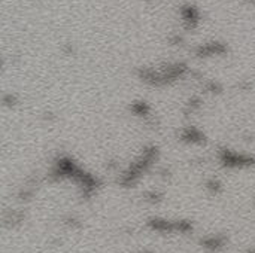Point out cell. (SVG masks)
I'll use <instances>...</instances> for the list:
<instances>
[{
  "mask_svg": "<svg viewBox=\"0 0 255 253\" xmlns=\"http://www.w3.org/2000/svg\"><path fill=\"white\" fill-rule=\"evenodd\" d=\"M190 75V67L185 63H169L158 69L140 67L137 76L142 82L151 86H166L175 84Z\"/></svg>",
  "mask_w": 255,
  "mask_h": 253,
  "instance_id": "6da1fadb",
  "label": "cell"
},
{
  "mask_svg": "<svg viewBox=\"0 0 255 253\" xmlns=\"http://www.w3.org/2000/svg\"><path fill=\"white\" fill-rule=\"evenodd\" d=\"M157 160V149L152 146V148H148L145 149L140 157L137 160H134L121 174H120V179H118V183L124 188H130L133 185H136L140 177L152 167V164L155 163Z\"/></svg>",
  "mask_w": 255,
  "mask_h": 253,
  "instance_id": "7a4b0ae2",
  "label": "cell"
},
{
  "mask_svg": "<svg viewBox=\"0 0 255 253\" xmlns=\"http://www.w3.org/2000/svg\"><path fill=\"white\" fill-rule=\"evenodd\" d=\"M218 163L229 170H255L254 154H245L230 148L218 151Z\"/></svg>",
  "mask_w": 255,
  "mask_h": 253,
  "instance_id": "3957f363",
  "label": "cell"
},
{
  "mask_svg": "<svg viewBox=\"0 0 255 253\" xmlns=\"http://www.w3.org/2000/svg\"><path fill=\"white\" fill-rule=\"evenodd\" d=\"M229 54V45L220 40L205 42L194 49V55L197 58H215V57H226Z\"/></svg>",
  "mask_w": 255,
  "mask_h": 253,
  "instance_id": "277c9868",
  "label": "cell"
},
{
  "mask_svg": "<svg viewBox=\"0 0 255 253\" xmlns=\"http://www.w3.org/2000/svg\"><path fill=\"white\" fill-rule=\"evenodd\" d=\"M179 16L184 28L187 30H194L199 27L200 19H202V12L197 6L191 3H185L179 7Z\"/></svg>",
  "mask_w": 255,
  "mask_h": 253,
  "instance_id": "5b68a950",
  "label": "cell"
},
{
  "mask_svg": "<svg viewBox=\"0 0 255 253\" xmlns=\"http://www.w3.org/2000/svg\"><path fill=\"white\" fill-rule=\"evenodd\" d=\"M202 246L209 251V252H220L223 249H226L227 246V237L223 234H214V236H208L202 240Z\"/></svg>",
  "mask_w": 255,
  "mask_h": 253,
  "instance_id": "8992f818",
  "label": "cell"
},
{
  "mask_svg": "<svg viewBox=\"0 0 255 253\" xmlns=\"http://www.w3.org/2000/svg\"><path fill=\"white\" fill-rule=\"evenodd\" d=\"M181 140L190 145H203L206 137L203 134V131H200L196 127H188L181 133Z\"/></svg>",
  "mask_w": 255,
  "mask_h": 253,
  "instance_id": "52a82bcc",
  "label": "cell"
},
{
  "mask_svg": "<svg viewBox=\"0 0 255 253\" xmlns=\"http://www.w3.org/2000/svg\"><path fill=\"white\" fill-rule=\"evenodd\" d=\"M131 112L139 116H148L151 113V107L146 101H134L131 103Z\"/></svg>",
  "mask_w": 255,
  "mask_h": 253,
  "instance_id": "ba28073f",
  "label": "cell"
},
{
  "mask_svg": "<svg viewBox=\"0 0 255 253\" xmlns=\"http://www.w3.org/2000/svg\"><path fill=\"white\" fill-rule=\"evenodd\" d=\"M205 89H206V92H209L212 95H217V94H221L223 92V85L218 81L211 79V81H206L205 82Z\"/></svg>",
  "mask_w": 255,
  "mask_h": 253,
  "instance_id": "9c48e42d",
  "label": "cell"
},
{
  "mask_svg": "<svg viewBox=\"0 0 255 253\" xmlns=\"http://www.w3.org/2000/svg\"><path fill=\"white\" fill-rule=\"evenodd\" d=\"M206 189L212 195H220L223 192V183L218 179H211V180L206 182Z\"/></svg>",
  "mask_w": 255,
  "mask_h": 253,
  "instance_id": "30bf717a",
  "label": "cell"
},
{
  "mask_svg": "<svg viewBox=\"0 0 255 253\" xmlns=\"http://www.w3.org/2000/svg\"><path fill=\"white\" fill-rule=\"evenodd\" d=\"M145 200L149 201V203H158V201L163 200V195L158 194V192H155V191H151V192H146L145 194Z\"/></svg>",
  "mask_w": 255,
  "mask_h": 253,
  "instance_id": "8fae6325",
  "label": "cell"
},
{
  "mask_svg": "<svg viewBox=\"0 0 255 253\" xmlns=\"http://www.w3.org/2000/svg\"><path fill=\"white\" fill-rule=\"evenodd\" d=\"M248 253H255V249H251V251H250Z\"/></svg>",
  "mask_w": 255,
  "mask_h": 253,
  "instance_id": "7c38bea8",
  "label": "cell"
}]
</instances>
